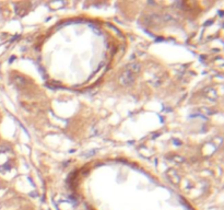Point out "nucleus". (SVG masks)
I'll return each instance as SVG.
<instances>
[{"label":"nucleus","instance_id":"nucleus-5","mask_svg":"<svg viewBox=\"0 0 224 210\" xmlns=\"http://www.w3.org/2000/svg\"><path fill=\"white\" fill-rule=\"evenodd\" d=\"M14 83H16V85L22 88V87L25 85L26 81H25V79L23 77H21V76H16V77H14Z\"/></svg>","mask_w":224,"mask_h":210},{"label":"nucleus","instance_id":"nucleus-3","mask_svg":"<svg viewBox=\"0 0 224 210\" xmlns=\"http://www.w3.org/2000/svg\"><path fill=\"white\" fill-rule=\"evenodd\" d=\"M166 176L169 177V180L171 182L173 183V184H178L180 182V177L179 175L177 174V172L173 170V169H171L169 171L166 172Z\"/></svg>","mask_w":224,"mask_h":210},{"label":"nucleus","instance_id":"nucleus-7","mask_svg":"<svg viewBox=\"0 0 224 210\" xmlns=\"http://www.w3.org/2000/svg\"><path fill=\"white\" fill-rule=\"evenodd\" d=\"M1 208H2V204H0V209H1Z\"/></svg>","mask_w":224,"mask_h":210},{"label":"nucleus","instance_id":"nucleus-6","mask_svg":"<svg viewBox=\"0 0 224 210\" xmlns=\"http://www.w3.org/2000/svg\"><path fill=\"white\" fill-rule=\"evenodd\" d=\"M11 149L10 147H8V146H0V153H7V152H10Z\"/></svg>","mask_w":224,"mask_h":210},{"label":"nucleus","instance_id":"nucleus-1","mask_svg":"<svg viewBox=\"0 0 224 210\" xmlns=\"http://www.w3.org/2000/svg\"><path fill=\"white\" fill-rule=\"evenodd\" d=\"M133 82H135V75H133V73L129 72L128 70H125V71L120 75L119 83L121 84V85L127 87V85L132 84Z\"/></svg>","mask_w":224,"mask_h":210},{"label":"nucleus","instance_id":"nucleus-2","mask_svg":"<svg viewBox=\"0 0 224 210\" xmlns=\"http://www.w3.org/2000/svg\"><path fill=\"white\" fill-rule=\"evenodd\" d=\"M203 95L207 98L208 100H210V101H217L218 100V93H217V91L212 88H207L203 90Z\"/></svg>","mask_w":224,"mask_h":210},{"label":"nucleus","instance_id":"nucleus-4","mask_svg":"<svg viewBox=\"0 0 224 210\" xmlns=\"http://www.w3.org/2000/svg\"><path fill=\"white\" fill-rule=\"evenodd\" d=\"M140 69H141V66L138 62H130L129 65H127V69L126 70H128L131 73L136 75V73H139Z\"/></svg>","mask_w":224,"mask_h":210}]
</instances>
